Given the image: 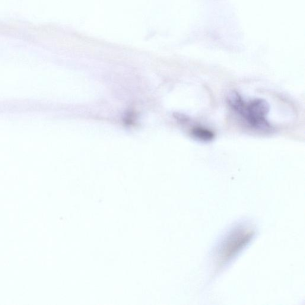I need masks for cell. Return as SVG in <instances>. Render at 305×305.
Masks as SVG:
<instances>
[{
  "instance_id": "3",
  "label": "cell",
  "mask_w": 305,
  "mask_h": 305,
  "mask_svg": "<svg viewBox=\"0 0 305 305\" xmlns=\"http://www.w3.org/2000/svg\"><path fill=\"white\" fill-rule=\"evenodd\" d=\"M191 135L193 138L204 142L211 141L215 138V133L211 130L200 126L193 128L191 131Z\"/></svg>"
},
{
  "instance_id": "2",
  "label": "cell",
  "mask_w": 305,
  "mask_h": 305,
  "mask_svg": "<svg viewBox=\"0 0 305 305\" xmlns=\"http://www.w3.org/2000/svg\"><path fill=\"white\" fill-rule=\"evenodd\" d=\"M253 234L254 232L250 228L240 227L234 229L219 248L218 262L224 264L230 261L250 242Z\"/></svg>"
},
{
  "instance_id": "1",
  "label": "cell",
  "mask_w": 305,
  "mask_h": 305,
  "mask_svg": "<svg viewBox=\"0 0 305 305\" xmlns=\"http://www.w3.org/2000/svg\"><path fill=\"white\" fill-rule=\"evenodd\" d=\"M227 102L251 128L261 132L273 131L272 126L266 119L270 106L265 100L256 98L246 102L237 92L233 91L229 94Z\"/></svg>"
}]
</instances>
